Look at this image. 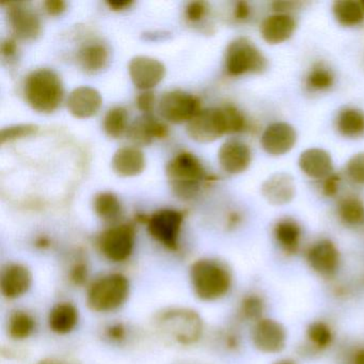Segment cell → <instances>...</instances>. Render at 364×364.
<instances>
[{"label":"cell","instance_id":"obj_7","mask_svg":"<svg viewBox=\"0 0 364 364\" xmlns=\"http://www.w3.org/2000/svg\"><path fill=\"white\" fill-rule=\"evenodd\" d=\"M187 134L200 144H208L229 134L225 107L200 110L188 123Z\"/></svg>","mask_w":364,"mask_h":364},{"label":"cell","instance_id":"obj_28","mask_svg":"<svg viewBox=\"0 0 364 364\" xmlns=\"http://www.w3.org/2000/svg\"><path fill=\"white\" fill-rule=\"evenodd\" d=\"M95 214L106 223H114L122 215V205L114 193H101L95 196L93 201Z\"/></svg>","mask_w":364,"mask_h":364},{"label":"cell","instance_id":"obj_26","mask_svg":"<svg viewBox=\"0 0 364 364\" xmlns=\"http://www.w3.org/2000/svg\"><path fill=\"white\" fill-rule=\"evenodd\" d=\"M77 61L85 73L97 74L107 65L109 52L103 43L92 42L80 48L77 54Z\"/></svg>","mask_w":364,"mask_h":364},{"label":"cell","instance_id":"obj_30","mask_svg":"<svg viewBox=\"0 0 364 364\" xmlns=\"http://www.w3.org/2000/svg\"><path fill=\"white\" fill-rule=\"evenodd\" d=\"M36 329V319L26 311H16L12 313L8 323V333L16 341L28 338Z\"/></svg>","mask_w":364,"mask_h":364},{"label":"cell","instance_id":"obj_37","mask_svg":"<svg viewBox=\"0 0 364 364\" xmlns=\"http://www.w3.org/2000/svg\"><path fill=\"white\" fill-rule=\"evenodd\" d=\"M346 172L353 182L364 184V153H358L349 159Z\"/></svg>","mask_w":364,"mask_h":364},{"label":"cell","instance_id":"obj_35","mask_svg":"<svg viewBox=\"0 0 364 364\" xmlns=\"http://www.w3.org/2000/svg\"><path fill=\"white\" fill-rule=\"evenodd\" d=\"M39 131V127L35 124H20L14 127H6L0 133V142L1 144L14 140L22 139V138L31 137L36 135Z\"/></svg>","mask_w":364,"mask_h":364},{"label":"cell","instance_id":"obj_16","mask_svg":"<svg viewBox=\"0 0 364 364\" xmlns=\"http://www.w3.org/2000/svg\"><path fill=\"white\" fill-rule=\"evenodd\" d=\"M33 284V274L28 267L23 264L14 263L8 265L1 274L0 289L4 297L18 299L23 297Z\"/></svg>","mask_w":364,"mask_h":364},{"label":"cell","instance_id":"obj_22","mask_svg":"<svg viewBox=\"0 0 364 364\" xmlns=\"http://www.w3.org/2000/svg\"><path fill=\"white\" fill-rule=\"evenodd\" d=\"M295 28L296 22L291 16L278 14L264 21L261 26V35L267 43L279 44L289 40Z\"/></svg>","mask_w":364,"mask_h":364},{"label":"cell","instance_id":"obj_40","mask_svg":"<svg viewBox=\"0 0 364 364\" xmlns=\"http://www.w3.org/2000/svg\"><path fill=\"white\" fill-rule=\"evenodd\" d=\"M88 278V267L85 263H77L72 267L70 272V279L76 285L85 284Z\"/></svg>","mask_w":364,"mask_h":364},{"label":"cell","instance_id":"obj_25","mask_svg":"<svg viewBox=\"0 0 364 364\" xmlns=\"http://www.w3.org/2000/svg\"><path fill=\"white\" fill-rule=\"evenodd\" d=\"M274 240L285 255H297L301 244L302 231L300 225L291 219H283L277 223L274 229Z\"/></svg>","mask_w":364,"mask_h":364},{"label":"cell","instance_id":"obj_14","mask_svg":"<svg viewBox=\"0 0 364 364\" xmlns=\"http://www.w3.org/2000/svg\"><path fill=\"white\" fill-rule=\"evenodd\" d=\"M7 16L12 33L18 39L35 40L41 33L39 16L25 4H8Z\"/></svg>","mask_w":364,"mask_h":364},{"label":"cell","instance_id":"obj_49","mask_svg":"<svg viewBox=\"0 0 364 364\" xmlns=\"http://www.w3.org/2000/svg\"><path fill=\"white\" fill-rule=\"evenodd\" d=\"M249 14H250V8H249L248 4L245 3V1H240L236 5L235 12V18L237 20H246L249 16Z\"/></svg>","mask_w":364,"mask_h":364},{"label":"cell","instance_id":"obj_27","mask_svg":"<svg viewBox=\"0 0 364 364\" xmlns=\"http://www.w3.org/2000/svg\"><path fill=\"white\" fill-rule=\"evenodd\" d=\"M306 350L312 353H323L333 344L334 331L326 321H314L306 327Z\"/></svg>","mask_w":364,"mask_h":364},{"label":"cell","instance_id":"obj_34","mask_svg":"<svg viewBox=\"0 0 364 364\" xmlns=\"http://www.w3.org/2000/svg\"><path fill=\"white\" fill-rule=\"evenodd\" d=\"M127 123H129V116L127 110L122 107H114L107 112L104 119V131L110 138L118 139L127 133L129 129Z\"/></svg>","mask_w":364,"mask_h":364},{"label":"cell","instance_id":"obj_38","mask_svg":"<svg viewBox=\"0 0 364 364\" xmlns=\"http://www.w3.org/2000/svg\"><path fill=\"white\" fill-rule=\"evenodd\" d=\"M225 114H227L228 127L229 133H238L245 127V118L240 112H238L233 106H225Z\"/></svg>","mask_w":364,"mask_h":364},{"label":"cell","instance_id":"obj_52","mask_svg":"<svg viewBox=\"0 0 364 364\" xmlns=\"http://www.w3.org/2000/svg\"><path fill=\"white\" fill-rule=\"evenodd\" d=\"M362 5H364V3H362Z\"/></svg>","mask_w":364,"mask_h":364},{"label":"cell","instance_id":"obj_11","mask_svg":"<svg viewBox=\"0 0 364 364\" xmlns=\"http://www.w3.org/2000/svg\"><path fill=\"white\" fill-rule=\"evenodd\" d=\"M306 261L309 268L317 276L332 279L340 269L341 253L331 240H319L306 250Z\"/></svg>","mask_w":364,"mask_h":364},{"label":"cell","instance_id":"obj_12","mask_svg":"<svg viewBox=\"0 0 364 364\" xmlns=\"http://www.w3.org/2000/svg\"><path fill=\"white\" fill-rule=\"evenodd\" d=\"M182 213L173 210H161L148 220V229L152 237L170 250L178 248V238L183 223Z\"/></svg>","mask_w":364,"mask_h":364},{"label":"cell","instance_id":"obj_19","mask_svg":"<svg viewBox=\"0 0 364 364\" xmlns=\"http://www.w3.org/2000/svg\"><path fill=\"white\" fill-rule=\"evenodd\" d=\"M218 161L221 168L228 173H242L250 165V149L242 142L230 140L219 149Z\"/></svg>","mask_w":364,"mask_h":364},{"label":"cell","instance_id":"obj_10","mask_svg":"<svg viewBox=\"0 0 364 364\" xmlns=\"http://www.w3.org/2000/svg\"><path fill=\"white\" fill-rule=\"evenodd\" d=\"M253 346L266 355H276L284 350L287 343V331L280 321L263 317L253 323L251 331Z\"/></svg>","mask_w":364,"mask_h":364},{"label":"cell","instance_id":"obj_5","mask_svg":"<svg viewBox=\"0 0 364 364\" xmlns=\"http://www.w3.org/2000/svg\"><path fill=\"white\" fill-rule=\"evenodd\" d=\"M157 328L163 336L180 345H193L201 338L203 321L191 309H170L159 315Z\"/></svg>","mask_w":364,"mask_h":364},{"label":"cell","instance_id":"obj_29","mask_svg":"<svg viewBox=\"0 0 364 364\" xmlns=\"http://www.w3.org/2000/svg\"><path fill=\"white\" fill-rule=\"evenodd\" d=\"M332 9L336 21L343 26H355L364 18L363 5L357 1H351V0L336 1Z\"/></svg>","mask_w":364,"mask_h":364},{"label":"cell","instance_id":"obj_46","mask_svg":"<svg viewBox=\"0 0 364 364\" xmlns=\"http://www.w3.org/2000/svg\"><path fill=\"white\" fill-rule=\"evenodd\" d=\"M346 364H364V346L351 349L347 355Z\"/></svg>","mask_w":364,"mask_h":364},{"label":"cell","instance_id":"obj_4","mask_svg":"<svg viewBox=\"0 0 364 364\" xmlns=\"http://www.w3.org/2000/svg\"><path fill=\"white\" fill-rule=\"evenodd\" d=\"M131 283L124 274L114 272L95 280L89 287L87 304L97 313L114 312L129 299Z\"/></svg>","mask_w":364,"mask_h":364},{"label":"cell","instance_id":"obj_6","mask_svg":"<svg viewBox=\"0 0 364 364\" xmlns=\"http://www.w3.org/2000/svg\"><path fill=\"white\" fill-rule=\"evenodd\" d=\"M266 59L257 46L246 38H238L229 44L225 53V69L231 76L263 71Z\"/></svg>","mask_w":364,"mask_h":364},{"label":"cell","instance_id":"obj_43","mask_svg":"<svg viewBox=\"0 0 364 364\" xmlns=\"http://www.w3.org/2000/svg\"><path fill=\"white\" fill-rule=\"evenodd\" d=\"M107 336L114 342H120L127 336V328L123 323H117L110 326L107 329Z\"/></svg>","mask_w":364,"mask_h":364},{"label":"cell","instance_id":"obj_3","mask_svg":"<svg viewBox=\"0 0 364 364\" xmlns=\"http://www.w3.org/2000/svg\"><path fill=\"white\" fill-rule=\"evenodd\" d=\"M166 176L176 197L193 199L205 180V170L201 161L188 152L180 153L166 166Z\"/></svg>","mask_w":364,"mask_h":364},{"label":"cell","instance_id":"obj_15","mask_svg":"<svg viewBox=\"0 0 364 364\" xmlns=\"http://www.w3.org/2000/svg\"><path fill=\"white\" fill-rule=\"evenodd\" d=\"M296 141L297 134L295 129L285 122L272 123L264 131L261 138V144L265 152L274 156L289 153Z\"/></svg>","mask_w":364,"mask_h":364},{"label":"cell","instance_id":"obj_48","mask_svg":"<svg viewBox=\"0 0 364 364\" xmlns=\"http://www.w3.org/2000/svg\"><path fill=\"white\" fill-rule=\"evenodd\" d=\"M134 1L132 0H112V1H107V6L110 8V10L114 11H123V10L129 9Z\"/></svg>","mask_w":364,"mask_h":364},{"label":"cell","instance_id":"obj_20","mask_svg":"<svg viewBox=\"0 0 364 364\" xmlns=\"http://www.w3.org/2000/svg\"><path fill=\"white\" fill-rule=\"evenodd\" d=\"M112 167L118 176L124 178L137 176L146 168V159L137 146H123L114 153Z\"/></svg>","mask_w":364,"mask_h":364},{"label":"cell","instance_id":"obj_18","mask_svg":"<svg viewBox=\"0 0 364 364\" xmlns=\"http://www.w3.org/2000/svg\"><path fill=\"white\" fill-rule=\"evenodd\" d=\"M103 99L97 89L80 87L72 91L68 100V108L72 116L77 119H88L95 116L101 108Z\"/></svg>","mask_w":364,"mask_h":364},{"label":"cell","instance_id":"obj_32","mask_svg":"<svg viewBox=\"0 0 364 364\" xmlns=\"http://www.w3.org/2000/svg\"><path fill=\"white\" fill-rule=\"evenodd\" d=\"M336 125L345 137H357L364 133V114L353 108L343 110L338 114Z\"/></svg>","mask_w":364,"mask_h":364},{"label":"cell","instance_id":"obj_45","mask_svg":"<svg viewBox=\"0 0 364 364\" xmlns=\"http://www.w3.org/2000/svg\"><path fill=\"white\" fill-rule=\"evenodd\" d=\"M338 182H340V178L336 174L328 176L326 178L325 184H323V193L328 197L336 195L338 189Z\"/></svg>","mask_w":364,"mask_h":364},{"label":"cell","instance_id":"obj_13","mask_svg":"<svg viewBox=\"0 0 364 364\" xmlns=\"http://www.w3.org/2000/svg\"><path fill=\"white\" fill-rule=\"evenodd\" d=\"M129 73L136 88L150 91L161 84L166 75V68L152 57L137 56L129 63Z\"/></svg>","mask_w":364,"mask_h":364},{"label":"cell","instance_id":"obj_47","mask_svg":"<svg viewBox=\"0 0 364 364\" xmlns=\"http://www.w3.org/2000/svg\"><path fill=\"white\" fill-rule=\"evenodd\" d=\"M16 52H18V46H16V40L7 39L4 41L3 46H1V53L4 56L10 58V57L14 56Z\"/></svg>","mask_w":364,"mask_h":364},{"label":"cell","instance_id":"obj_9","mask_svg":"<svg viewBox=\"0 0 364 364\" xmlns=\"http://www.w3.org/2000/svg\"><path fill=\"white\" fill-rule=\"evenodd\" d=\"M163 119L173 124L188 123L201 110L200 101L195 95L174 90L165 93L159 104Z\"/></svg>","mask_w":364,"mask_h":364},{"label":"cell","instance_id":"obj_17","mask_svg":"<svg viewBox=\"0 0 364 364\" xmlns=\"http://www.w3.org/2000/svg\"><path fill=\"white\" fill-rule=\"evenodd\" d=\"M168 133L167 125L151 114H144L136 119L127 129L129 140L140 146H149L154 139L167 137Z\"/></svg>","mask_w":364,"mask_h":364},{"label":"cell","instance_id":"obj_21","mask_svg":"<svg viewBox=\"0 0 364 364\" xmlns=\"http://www.w3.org/2000/svg\"><path fill=\"white\" fill-rule=\"evenodd\" d=\"M299 167L309 178L315 180L331 176L333 165L330 155L318 148L308 149L299 157Z\"/></svg>","mask_w":364,"mask_h":364},{"label":"cell","instance_id":"obj_39","mask_svg":"<svg viewBox=\"0 0 364 364\" xmlns=\"http://www.w3.org/2000/svg\"><path fill=\"white\" fill-rule=\"evenodd\" d=\"M208 4L204 1H193L186 8V18L191 22H199L208 12Z\"/></svg>","mask_w":364,"mask_h":364},{"label":"cell","instance_id":"obj_8","mask_svg":"<svg viewBox=\"0 0 364 364\" xmlns=\"http://www.w3.org/2000/svg\"><path fill=\"white\" fill-rule=\"evenodd\" d=\"M136 232L133 225H114L106 230L99 240V247L106 259L122 263L131 257L135 248Z\"/></svg>","mask_w":364,"mask_h":364},{"label":"cell","instance_id":"obj_33","mask_svg":"<svg viewBox=\"0 0 364 364\" xmlns=\"http://www.w3.org/2000/svg\"><path fill=\"white\" fill-rule=\"evenodd\" d=\"M338 217L348 227H360L364 223V204L357 198H345L338 204Z\"/></svg>","mask_w":364,"mask_h":364},{"label":"cell","instance_id":"obj_2","mask_svg":"<svg viewBox=\"0 0 364 364\" xmlns=\"http://www.w3.org/2000/svg\"><path fill=\"white\" fill-rule=\"evenodd\" d=\"M63 82L52 70H36L27 76L25 97L36 112L41 114L54 112L63 102Z\"/></svg>","mask_w":364,"mask_h":364},{"label":"cell","instance_id":"obj_23","mask_svg":"<svg viewBox=\"0 0 364 364\" xmlns=\"http://www.w3.org/2000/svg\"><path fill=\"white\" fill-rule=\"evenodd\" d=\"M264 197L274 205L289 203L295 195L293 178L284 173L274 174L262 187Z\"/></svg>","mask_w":364,"mask_h":364},{"label":"cell","instance_id":"obj_1","mask_svg":"<svg viewBox=\"0 0 364 364\" xmlns=\"http://www.w3.org/2000/svg\"><path fill=\"white\" fill-rule=\"evenodd\" d=\"M189 276L193 293L203 301H216L225 297L233 285L231 270L217 259H198L191 265Z\"/></svg>","mask_w":364,"mask_h":364},{"label":"cell","instance_id":"obj_41","mask_svg":"<svg viewBox=\"0 0 364 364\" xmlns=\"http://www.w3.org/2000/svg\"><path fill=\"white\" fill-rule=\"evenodd\" d=\"M155 105V95L151 91H144L137 97V106L144 114H151Z\"/></svg>","mask_w":364,"mask_h":364},{"label":"cell","instance_id":"obj_50","mask_svg":"<svg viewBox=\"0 0 364 364\" xmlns=\"http://www.w3.org/2000/svg\"><path fill=\"white\" fill-rule=\"evenodd\" d=\"M37 364H65L60 360L55 359V358H46L42 359L41 361L38 362Z\"/></svg>","mask_w":364,"mask_h":364},{"label":"cell","instance_id":"obj_24","mask_svg":"<svg viewBox=\"0 0 364 364\" xmlns=\"http://www.w3.org/2000/svg\"><path fill=\"white\" fill-rule=\"evenodd\" d=\"M80 321L78 309L71 302H60L50 310L48 326L55 333L65 336L75 329Z\"/></svg>","mask_w":364,"mask_h":364},{"label":"cell","instance_id":"obj_36","mask_svg":"<svg viewBox=\"0 0 364 364\" xmlns=\"http://www.w3.org/2000/svg\"><path fill=\"white\" fill-rule=\"evenodd\" d=\"M308 86L315 90H325L330 88L333 84V76L329 70L323 69V68H315L306 78Z\"/></svg>","mask_w":364,"mask_h":364},{"label":"cell","instance_id":"obj_42","mask_svg":"<svg viewBox=\"0 0 364 364\" xmlns=\"http://www.w3.org/2000/svg\"><path fill=\"white\" fill-rule=\"evenodd\" d=\"M44 8L50 16H57L65 11L67 4L63 0H48L44 3Z\"/></svg>","mask_w":364,"mask_h":364},{"label":"cell","instance_id":"obj_44","mask_svg":"<svg viewBox=\"0 0 364 364\" xmlns=\"http://www.w3.org/2000/svg\"><path fill=\"white\" fill-rule=\"evenodd\" d=\"M223 344L229 350L236 351L240 347V336L236 332H227L223 336Z\"/></svg>","mask_w":364,"mask_h":364},{"label":"cell","instance_id":"obj_31","mask_svg":"<svg viewBox=\"0 0 364 364\" xmlns=\"http://www.w3.org/2000/svg\"><path fill=\"white\" fill-rule=\"evenodd\" d=\"M266 311V301L263 296L257 293L246 294L238 306V315L245 321L255 323L263 318Z\"/></svg>","mask_w":364,"mask_h":364},{"label":"cell","instance_id":"obj_51","mask_svg":"<svg viewBox=\"0 0 364 364\" xmlns=\"http://www.w3.org/2000/svg\"><path fill=\"white\" fill-rule=\"evenodd\" d=\"M274 364H297L294 360L291 359H281L278 361L274 362Z\"/></svg>","mask_w":364,"mask_h":364}]
</instances>
